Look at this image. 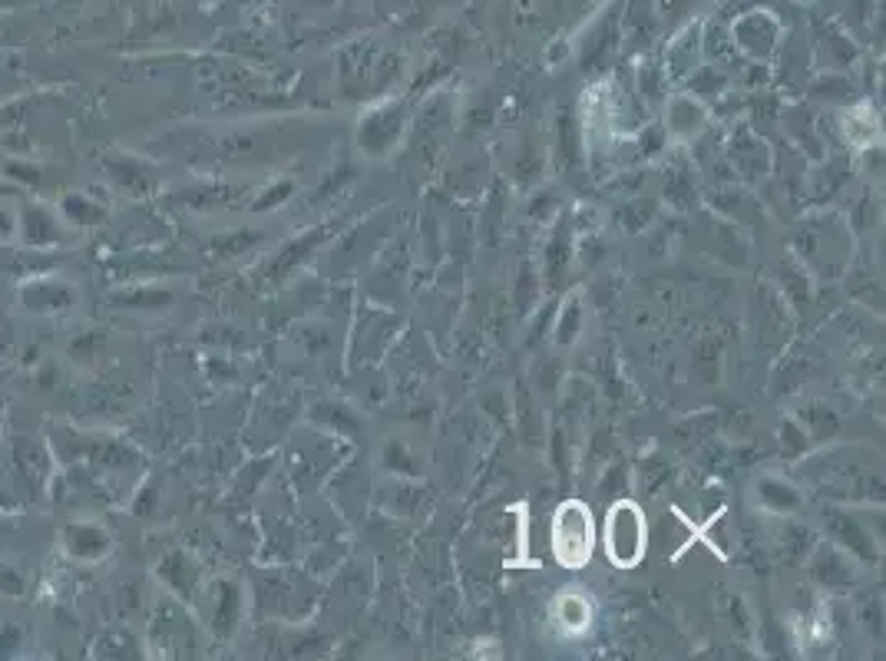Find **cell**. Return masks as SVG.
I'll return each mask as SVG.
<instances>
[{"label": "cell", "instance_id": "cell-3", "mask_svg": "<svg viewBox=\"0 0 886 661\" xmlns=\"http://www.w3.org/2000/svg\"><path fill=\"white\" fill-rule=\"evenodd\" d=\"M758 496L774 513H794V509L801 506V493H797L794 486H787L784 480H771V476L758 483Z\"/></svg>", "mask_w": 886, "mask_h": 661}, {"label": "cell", "instance_id": "cell-4", "mask_svg": "<svg viewBox=\"0 0 886 661\" xmlns=\"http://www.w3.org/2000/svg\"><path fill=\"white\" fill-rule=\"evenodd\" d=\"M834 536H837V543H844L850 552H857V556H863V559L877 556V549H873L870 536H863V529L853 523V516L834 513Z\"/></svg>", "mask_w": 886, "mask_h": 661}, {"label": "cell", "instance_id": "cell-5", "mask_svg": "<svg viewBox=\"0 0 886 661\" xmlns=\"http://www.w3.org/2000/svg\"><path fill=\"white\" fill-rule=\"evenodd\" d=\"M814 576L824 585H847L853 579V572H850L847 562L837 556V552H820L817 562H814Z\"/></svg>", "mask_w": 886, "mask_h": 661}, {"label": "cell", "instance_id": "cell-1", "mask_svg": "<svg viewBox=\"0 0 886 661\" xmlns=\"http://www.w3.org/2000/svg\"><path fill=\"white\" fill-rule=\"evenodd\" d=\"M645 543L648 533L642 509L629 500L615 503L609 509V519H605V552H609V559L615 566L632 569L645 556Z\"/></svg>", "mask_w": 886, "mask_h": 661}, {"label": "cell", "instance_id": "cell-2", "mask_svg": "<svg viewBox=\"0 0 886 661\" xmlns=\"http://www.w3.org/2000/svg\"><path fill=\"white\" fill-rule=\"evenodd\" d=\"M553 552L569 569L586 566V559L592 556V516L582 503L559 506L553 519Z\"/></svg>", "mask_w": 886, "mask_h": 661}, {"label": "cell", "instance_id": "cell-6", "mask_svg": "<svg viewBox=\"0 0 886 661\" xmlns=\"http://www.w3.org/2000/svg\"><path fill=\"white\" fill-rule=\"evenodd\" d=\"M576 318H579V308H576V301H572V308L566 311V318H559V341H572V328H576Z\"/></svg>", "mask_w": 886, "mask_h": 661}]
</instances>
